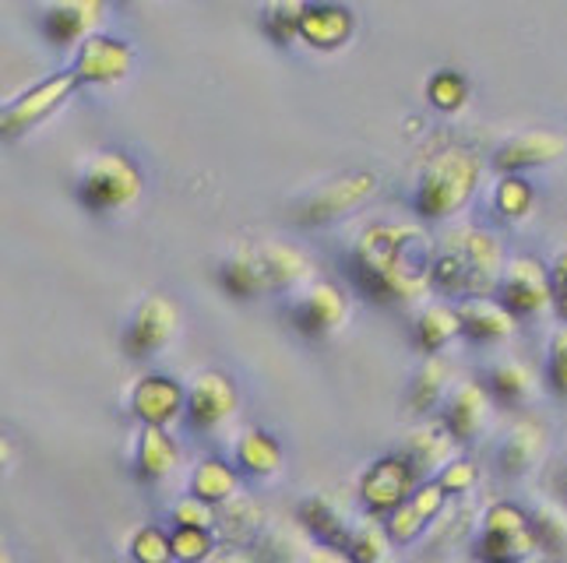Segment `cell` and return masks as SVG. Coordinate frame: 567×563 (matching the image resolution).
Returning <instances> with one entry per match:
<instances>
[{"label":"cell","mask_w":567,"mask_h":563,"mask_svg":"<svg viewBox=\"0 0 567 563\" xmlns=\"http://www.w3.org/2000/svg\"><path fill=\"white\" fill-rule=\"evenodd\" d=\"M391 546L395 542L388 539L384 525H378L374 518H360L357 525H349L342 553L349 556V563H388Z\"/></svg>","instance_id":"obj_32"},{"label":"cell","mask_w":567,"mask_h":563,"mask_svg":"<svg viewBox=\"0 0 567 563\" xmlns=\"http://www.w3.org/2000/svg\"><path fill=\"white\" fill-rule=\"evenodd\" d=\"M307 563H349V556L342 550H328V546H318L307 553Z\"/></svg>","instance_id":"obj_46"},{"label":"cell","mask_w":567,"mask_h":563,"mask_svg":"<svg viewBox=\"0 0 567 563\" xmlns=\"http://www.w3.org/2000/svg\"><path fill=\"white\" fill-rule=\"evenodd\" d=\"M184 398H187V392L177 380H169L163 374H148L134 384L131 409L145 426H163L184 409Z\"/></svg>","instance_id":"obj_21"},{"label":"cell","mask_w":567,"mask_h":563,"mask_svg":"<svg viewBox=\"0 0 567 563\" xmlns=\"http://www.w3.org/2000/svg\"><path fill=\"white\" fill-rule=\"evenodd\" d=\"M0 563H14V560H11V553H8V546H4V542H0Z\"/></svg>","instance_id":"obj_48"},{"label":"cell","mask_w":567,"mask_h":563,"mask_svg":"<svg viewBox=\"0 0 567 563\" xmlns=\"http://www.w3.org/2000/svg\"><path fill=\"white\" fill-rule=\"evenodd\" d=\"M223 525L229 532V542H240V546H244V542L261 529V508L254 500H247V497L233 500L229 511L223 514Z\"/></svg>","instance_id":"obj_37"},{"label":"cell","mask_w":567,"mask_h":563,"mask_svg":"<svg viewBox=\"0 0 567 563\" xmlns=\"http://www.w3.org/2000/svg\"><path fill=\"white\" fill-rule=\"evenodd\" d=\"M458 317V335L468 338L473 345H501L515 335L518 317H512L497 303V296H468L455 303Z\"/></svg>","instance_id":"obj_20"},{"label":"cell","mask_w":567,"mask_h":563,"mask_svg":"<svg viewBox=\"0 0 567 563\" xmlns=\"http://www.w3.org/2000/svg\"><path fill=\"white\" fill-rule=\"evenodd\" d=\"M444 503H447V493L441 490L437 479L434 482H420V487L384 518L388 539L399 542V546H409V542H416L426 532V525H434V521L444 514Z\"/></svg>","instance_id":"obj_18"},{"label":"cell","mask_w":567,"mask_h":563,"mask_svg":"<svg viewBox=\"0 0 567 563\" xmlns=\"http://www.w3.org/2000/svg\"><path fill=\"white\" fill-rule=\"evenodd\" d=\"M145 180L124 152L92 155L78 180V201L89 211H124L142 198Z\"/></svg>","instance_id":"obj_4"},{"label":"cell","mask_w":567,"mask_h":563,"mask_svg":"<svg viewBox=\"0 0 567 563\" xmlns=\"http://www.w3.org/2000/svg\"><path fill=\"white\" fill-rule=\"evenodd\" d=\"M546 384L560 402H567V324H560L546 345Z\"/></svg>","instance_id":"obj_38"},{"label":"cell","mask_w":567,"mask_h":563,"mask_svg":"<svg viewBox=\"0 0 567 563\" xmlns=\"http://www.w3.org/2000/svg\"><path fill=\"white\" fill-rule=\"evenodd\" d=\"M8 458H11V440H8V437H0V469L8 465Z\"/></svg>","instance_id":"obj_47"},{"label":"cell","mask_w":567,"mask_h":563,"mask_svg":"<svg viewBox=\"0 0 567 563\" xmlns=\"http://www.w3.org/2000/svg\"><path fill=\"white\" fill-rule=\"evenodd\" d=\"M426 100H430V106H437V110H444V113L458 110V106L468 100V82H465V74H458V71H437V74L426 82Z\"/></svg>","instance_id":"obj_36"},{"label":"cell","mask_w":567,"mask_h":563,"mask_svg":"<svg viewBox=\"0 0 567 563\" xmlns=\"http://www.w3.org/2000/svg\"><path fill=\"white\" fill-rule=\"evenodd\" d=\"M494 416V402L486 395V387L480 380H458L452 387V395L444 398L441 423L458 444H473L486 434Z\"/></svg>","instance_id":"obj_16"},{"label":"cell","mask_w":567,"mask_h":563,"mask_svg":"<svg viewBox=\"0 0 567 563\" xmlns=\"http://www.w3.org/2000/svg\"><path fill=\"white\" fill-rule=\"evenodd\" d=\"M303 8L307 4H297V0H271V4L261 8V29L268 39H276V43H292V39H300V18H303Z\"/></svg>","instance_id":"obj_35"},{"label":"cell","mask_w":567,"mask_h":563,"mask_svg":"<svg viewBox=\"0 0 567 563\" xmlns=\"http://www.w3.org/2000/svg\"><path fill=\"white\" fill-rule=\"evenodd\" d=\"M455 366L452 359H444V356H426L423 366L413 374V380H409V398L405 405L413 413H430L434 405H441L447 395H452V387H455Z\"/></svg>","instance_id":"obj_25"},{"label":"cell","mask_w":567,"mask_h":563,"mask_svg":"<svg viewBox=\"0 0 567 563\" xmlns=\"http://www.w3.org/2000/svg\"><path fill=\"white\" fill-rule=\"evenodd\" d=\"M512 563H529V560H512Z\"/></svg>","instance_id":"obj_49"},{"label":"cell","mask_w":567,"mask_h":563,"mask_svg":"<svg viewBox=\"0 0 567 563\" xmlns=\"http://www.w3.org/2000/svg\"><path fill=\"white\" fill-rule=\"evenodd\" d=\"M476 479H480V472H476V461H468V458H455L447 469L441 472V490L444 493H465V490H473L476 487Z\"/></svg>","instance_id":"obj_42"},{"label":"cell","mask_w":567,"mask_h":563,"mask_svg":"<svg viewBox=\"0 0 567 563\" xmlns=\"http://www.w3.org/2000/svg\"><path fill=\"white\" fill-rule=\"evenodd\" d=\"M202 563H258V553L240 546V542H226V546H215Z\"/></svg>","instance_id":"obj_44"},{"label":"cell","mask_w":567,"mask_h":563,"mask_svg":"<svg viewBox=\"0 0 567 563\" xmlns=\"http://www.w3.org/2000/svg\"><path fill=\"white\" fill-rule=\"evenodd\" d=\"M497 303L512 317H539L554 310V289H550V268L536 258H512L504 261L501 282H497Z\"/></svg>","instance_id":"obj_8"},{"label":"cell","mask_w":567,"mask_h":563,"mask_svg":"<svg viewBox=\"0 0 567 563\" xmlns=\"http://www.w3.org/2000/svg\"><path fill=\"white\" fill-rule=\"evenodd\" d=\"M250 247L261 271L265 293H297V289L315 282V261H310L300 247L282 243V240H261Z\"/></svg>","instance_id":"obj_12"},{"label":"cell","mask_w":567,"mask_h":563,"mask_svg":"<svg viewBox=\"0 0 567 563\" xmlns=\"http://www.w3.org/2000/svg\"><path fill=\"white\" fill-rule=\"evenodd\" d=\"M550 490H554V500L567 508V455L550 469Z\"/></svg>","instance_id":"obj_45"},{"label":"cell","mask_w":567,"mask_h":563,"mask_svg":"<svg viewBox=\"0 0 567 563\" xmlns=\"http://www.w3.org/2000/svg\"><path fill=\"white\" fill-rule=\"evenodd\" d=\"M169 546H173V560L202 563L215 550V539L205 529H177V532H173V539H169Z\"/></svg>","instance_id":"obj_39"},{"label":"cell","mask_w":567,"mask_h":563,"mask_svg":"<svg viewBox=\"0 0 567 563\" xmlns=\"http://www.w3.org/2000/svg\"><path fill=\"white\" fill-rule=\"evenodd\" d=\"M486 395L504 409H525L539 395V377L525 359H501L486 374Z\"/></svg>","instance_id":"obj_22"},{"label":"cell","mask_w":567,"mask_h":563,"mask_svg":"<svg viewBox=\"0 0 567 563\" xmlns=\"http://www.w3.org/2000/svg\"><path fill=\"white\" fill-rule=\"evenodd\" d=\"M184 409H187V419L194 430L208 434L215 426H223L226 419L237 416V387H233V380L226 374L205 371L187 387Z\"/></svg>","instance_id":"obj_17"},{"label":"cell","mask_w":567,"mask_h":563,"mask_svg":"<svg viewBox=\"0 0 567 563\" xmlns=\"http://www.w3.org/2000/svg\"><path fill=\"white\" fill-rule=\"evenodd\" d=\"M550 289H554V310L567 324V247H560V254L550 264Z\"/></svg>","instance_id":"obj_43"},{"label":"cell","mask_w":567,"mask_h":563,"mask_svg":"<svg viewBox=\"0 0 567 563\" xmlns=\"http://www.w3.org/2000/svg\"><path fill=\"white\" fill-rule=\"evenodd\" d=\"M536 535L529 511H522L518 503H494L483 514L480 539H476V556L483 563H512V560H529L536 553Z\"/></svg>","instance_id":"obj_7"},{"label":"cell","mask_w":567,"mask_h":563,"mask_svg":"<svg viewBox=\"0 0 567 563\" xmlns=\"http://www.w3.org/2000/svg\"><path fill=\"white\" fill-rule=\"evenodd\" d=\"M74 88H82V82H78V74L68 67L61 74H50L47 82L32 85L29 92H22L8 106H0V138H4V142L22 138L25 131H32L35 124H43Z\"/></svg>","instance_id":"obj_9"},{"label":"cell","mask_w":567,"mask_h":563,"mask_svg":"<svg viewBox=\"0 0 567 563\" xmlns=\"http://www.w3.org/2000/svg\"><path fill=\"white\" fill-rule=\"evenodd\" d=\"M237 461L244 465V472H250V476H276L282 469V444L271 437L268 430L250 426V430L237 444Z\"/></svg>","instance_id":"obj_31"},{"label":"cell","mask_w":567,"mask_h":563,"mask_svg":"<svg viewBox=\"0 0 567 563\" xmlns=\"http://www.w3.org/2000/svg\"><path fill=\"white\" fill-rule=\"evenodd\" d=\"M416 487H420V479L405 465V458L395 451V455L378 458L363 472V479H360V500L367 503L370 514H384L388 518Z\"/></svg>","instance_id":"obj_13"},{"label":"cell","mask_w":567,"mask_h":563,"mask_svg":"<svg viewBox=\"0 0 567 563\" xmlns=\"http://www.w3.org/2000/svg\"><path fill=\"white\" fill-rule=\"evenodd\" d=\"M458 338V317L455 306L447 303H426L413 321V345L423 356H441L447 345Z\"/></svg>","instance_id":"obj_26"},{"label":"cell","mask_w":567,"mask_h":563,"mask_svg":"<svg viewBox=\"0 0 567 563\" xmlns=\"http://www.w3.org/2000/svg\"><path fill=\"white\" fill-rule=\"evenodd\" d=\"M399 455L405 458V465L413 469L420 482H430L458 458V440L444 430V423H420L416 430L402 440Z\"/></svg>","instance_id":"obj_19"},{"label":"cell","mask_w":567,"mask_h":563,"mask_svg":"<svg viewBox=\"0 0 567 563\" xmlns=\"http://www.w3.org/2000/svg\"><path fill=\"white\" fill-rule=\"evenodd\" d=\"M300 521H303V529L321 542V546H328V550H342L346 546L349 521H346V514H342V508L336 500H328V497L303 500Z\"/></svg>","instance_id":"obj_27"},{"label":"cell","mask_w":567,"mask_h":563,"mask_svg":"<svg viewBox=\"0 0 567 563\" xmlns=\"http://www.w3.org/2000/svg\"><path fill=\"white\" fill-rule=\"evenodd\" d=\"M177 461H181L177 440H173L163 426H145L138 437V476L145 482H155L177 469Z\"/></svg>","instance_id":"obj_28"},{"label":"cell","mask_w":567,"mask_h":563,"mask_svg":"<svg viewBox=\"0 0 567 563\" xmlns=\"http://www.w3.org/2000/svg\"><path fill=\"white\" fill-rule=\"evenodd\" d=\"M286 317L300 338L328 342V338L342 335L349 321H353V303H349V296L336 282L315 279L310 285L297 289V293L289 296Z\"/></svg>","instance_id":"obj_5"},{"label":"cell","mask_w":567,"mask_h":563,"mask_svg":"<svg viewBox=\"0 0 567 563\" xmlns=\"http://www.w3.org/2000/svg\"><path fill=\"white\" fill-rule=\"evenodd\" d=\"M533 521V535H536V546L554 556L564 560L567 556V508L557 500H543L536 503V511H529Z\"/></svg>","instance_id":"obj_30"},{"label":"cell","mask_w":567,"mask_h":563,"mask_svg":"<svg viewBox=\"0 0 567 563\" xmlns=\"http://www.w3.org/2000/svg\"><path fill=\"white\" fill-rule=\"evenodd\" d=\"M434 243L420 226H370L349 250V279L381 306L420 303L430 293Z\"/></svg>","instance_id":"obj_1"},{"label":"cell","mask_w":567,"mask_h":563,"mask_svg":"<svg viewBox=\"0 0 567 563\" xmlns=\"http://www.w3.org/2000/svg\"><path fill=\"white\" fill-rule=\"evenodd\" d=\"M374 194H378V173L353 169V173H342V177H331L321 187H315L307 198H300V205L292 208L289 216L297 226L321 229V226H331L346 216H353V211L363 208Z\"/></svg>","instance_id":"obj_6"},{"label":"cell","mask_w":567,"mask_h":563,"mask_svg":"<svg viewBox=\"0 0 567 563\" xmlns=\"http://www.w3.org/2000/svg\"><path fill=\"white\" fill-rule=\"evenodd\" d=\"M494 208L501 219L518 222L536 208V187L525 177H501L494 187Z\"/></svg>","instance_id":"obj_34"},{"label":"cell","mask_w":567,"mask_h":563,"mask_svg":"<svg viewBox=\"0 0 567 563\" xmlns=\"http://www.w3.org/2000/svg\"><path fill=\"white\" fill-rule=\"evenodd\" d=\"M504 243L491 229L455 226L434 247L430 261V285L444 296H494L504 271Z\"/></svg>","instance_id":"obj_2"},{"label":"cell","mask_w":567,"mask_h":563,"mask_svg":"<svg viewBox=\"0 0 567 563\" xmlns=\"http://www.w3.org/2000/svg\"><path fill=\"white\" fill-rule=\"evenodd\" d=\"M483 184V155L468 145H447L434 152L420 169L413 208L420 219L447 222L468 208Z\"/></svg>","instance_id":"obj_3"},{"label":"cell","mask_w":567,"mask_h":563,"mask_svg":"<svg viewBox=\"0 0 567 563\" xmlns=\"http://www.w3.org/2000/svg\"><path fill=\"white\" fill-rule=\"evenodd\" d=\"M237 493V472L229 469L226 461H202L198 469H194V497L205 500V503H223Z\"/></svg>","instance_id":"obj_33"},{"label":"cell","mask_w":567,"mask_h":563,"mask_svg":"<svg viewBox=\"0 0 567 563\" xmlns=\"http://www.w3.org/2000/svg\"><path fill=\"white\" fill-rule=\"evenodd\" d=\"M353 29H357L353 11L339 8V4H307L303 18H300V39L307 46L324 50V53L349 43Z\"/></svg>","instance_id":"obj_23"},{"label":"cell","mask_w":567,"mask_h":563,"mask_svg":"<svg viewBox=\"0 0 567 563\" xmlns=\"http://www.w3.org/2000/svg\"><path fill=\"white\" fill-rule=\"evenodd\" d=\"M567 155V134L560 131H518L512 138H504L497 152L491 155V166L501 177H522V173L550 166Z\"/></svg>","instance_id":"obj_11"},{"label":"cell","mask_w":567,"mask_h":563,"mask_svg":"<svg viewBox=\"0 0 567 563\" xmlns=\"http://www.w3.org/2000/svg\"><path fill=\"white\" fill-rule=\"evenodd\" d=\"M219 285L237 300L265 296V282H261V271H258V261H254V247L250 243H240L219 264Z\"/></svg>","instance_id":"obj_29"},{"label":"cell","mask_w":567,"mask_h":563,"mask_svg":"<svg viewBox=\"0 0 567 563\" xmlns=\"http://www.w3.org/2000/svg\"><path fill=\"white\" fill-rule=\"evenodd\" d=\"M181 335V306L166 293H152L138 303L124 332V353L131 359H148Z\"/></svg>","instance_id":"obj_10"},{"label":"cell","mask_w":567,"mask_h":563,"mask_svg":"<svg viewBox=\"0 0 567 563\" xmlns=\"http://www.w3.org/2000/svg\"><path fill=\"white\" fill-rule=\"evenodd\" d=\"M103 18L100 0H78V4H53L43 11V32L53 43H78L82 46L89 35H95V25Z\"/></svg>","instance_id":"obj_24"},{"label":"cell","mask_w":567,"mask_h":563,"mask_svg":"<svg viewBox=\"0 0 567 563\" xmlns=\"http://www.w3.org/2000/svg\"><path fill=\"white\" fill-rule=\"evenodd\" d=\"M134 67V50L124 43V39H113L95 32L89 35L82 46L74 53V64L71 71L78 74L82 85H110V82H121L127 77Z\"/></svg>","instance_id":"obj_15"},{"label":"cell","mask_w":567,"mask_h":563,"mask_svg":"<svg viewBox=\"0 0 567 563\" xmlns=\"http://www.w3.org/2000/svg\"><path fill=\"white\" fill-rule=\"evenodd\" d=\"M173 521H177V529H205L212 532V525L219 521V514H215L212 503L198 500V497H184L177 508H173Z\"/></svg>","instance_id":"obj_41"},{"label":"cell","mask_w":567,"mask_h":563,"mask_svg":"<svg viewBox=\"0 0 567 563\" xmlns=\"http://www.w3.org/2000/svg\"><path fill=\"white\" fill-rule=\"evenodd\" d=\"M131 556L138 563H173V546L169 535L159 529H142L131 542Z\"/></svg>","instance_id":"obj_40"},{"label":"cell","mask_w":567,"mask_h":563,"mask_svg":"<svg viewBox=\"0 0 567 563\" xmlns=\"http://www.w3.org/2000/svg\"><path fill=\"white\" fill-rule=\"evenodd\" d=\"M546 451H550L546 426L533 416H522L497 444V472L504 479H529L543 465Z\"/></svg>","instance_id":"obj_14"}]
</instances>
